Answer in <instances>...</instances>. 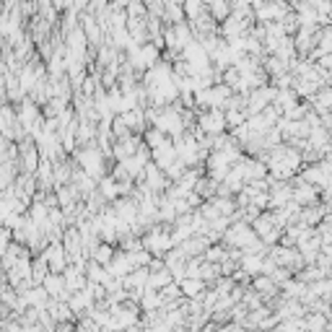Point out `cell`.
Returning a JSON list of instances; mask_svg holds the SVG:
<instances>
[{
	"instance_id": "1",
	"label": "cell",
	"mask_w": 332,
	"mask_h": 332,
	"mask_svg": "<svg viewBox=\"0 0 332 332\" xmlns=\"http://www.w3.org/2000/svg\"><path fill=\"white\" fill-rule=\"evenodd\" d=\"M156 122H159V130L161 133H179L182 130V119H179V114L177 112H164L159 119H156Z\"/></svg>"
},
{
	"instance_id": "2",
	"label": "cell",
	"mask_w": 332,
	"mask_h": 332,
	"mask_svg": "<svg viewBox=\"0 0 332 332\" xmlns=\"http://www.w3.org/2000/svg\"><path fill=\"white\" fill-rule=\"evenodd\" d=\"M226 122H228V119L221 112H210V114L202 117V130H205V133H221Z\"/></svg>"
},
{
	"instance_id": "3",
	"label": "cell",
	"mask_w": 332,
	"mask_h": 332,
	"mask_svg": "<svg viewBox=\"0 0 332 332\" xmlns=\"http://www.w3.org/2000/svg\"><path fill=\"white\" fill-rule=\"evenodd\" d=\"M44 260H50L52 270H55V273H60V270H62V265H65V254H62V249H60V247H52L50 252L44 254Z\"/></svg>"
},
{
	"instance_id": "4",
	"label": "cell",
	"mask_w": 332,
	"mask_h": 332,
	"mask_svg": "<svg viewBox=\"0 0 332 332\" xmlns=\"http://www.w3.org/2000/svg\"><path fill=\"white\" fill-rule=\"evenodd\" d=\"M148 249H156V252H161V249H166L169 247V239H166L164 234H153V236H148Z\"/></svg>"
},
{
	"instance_id": "5",
	"label": "cell",
	"mask_w": 332,
	"mask_h": 332,
	"mask_svg": "<svg viewBox=\"0 0 332 332\" xmlns=\"http://www.w3.org/2000/svg\"><path fill=\"white\" fill-rule=\"evenodd\" d=\"M44 288H47L52 296H60V288H65V283H62V278H44Z\"/></svg>"
},
{
	"instance_id": "6",
	"label": "cell",
	"mask_w": 332,
	"mask_h": 332,
	"mask_svg": "<svg viewBox=\"0 0 332 332\" xmlns=\"http://www.w3.org/2000/svg\"><path fill=\"white\" fill-rule=\"evenodd\" d=\"M182 288H184V293H187V296H197V293L202 291V280H184Z\"/></svg>"
},
{
	"instance_id": "7",
	"label": "cell",
	"mask_w": 332,
	"mask_h": 332,
	"mask_svg": "<svg viewBox=\"0 0 332 332\" xmlns=\"http://www.w3.org/2000/svg\"><path fill=\"white\" fill-rule=\"evenodd\" d=\"M94 257H96V262H109V257H112V249H109V247H99L96 252H94Z\"/></svg>"
}]
</instances>
